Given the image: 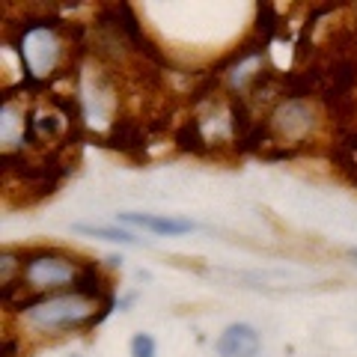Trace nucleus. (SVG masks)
Returning <instances> with one entry per match:
<instances>
[{"label":"nucleus","mask_w":357,"mask_h":357,"mask_svg":"<svg viewBox=\"0 0 357 357\" xmlns=\"http://www.w3.org/2000/svg\"><path fill=\"white\" fill-rule=\"evenodd\" d=\"M98 310V301L89 298L84 292H72V295H51L42 298L36 304L24 307V321L39 331H69V328H84L89 325Z\"/></svg>","instance_id":"nucleus-1"},{"label":"nucleus","mask_w":357,"mask_h":357,"mask_svg":"<svg viewBox=\"0 0 357 357\" xmlns=\"http://www.w3.org/2000/svg\"><path fill=\"white\" fill-rule=\"evenodd\" d=\"M77 274H81V268L57 253H39V256H33V259H27V265H21V280L30 289H39V292L75 283Z\"/></svg>","instance_id":"nucleus-2"},{"label":"nucleus","mask_w":357,"mask_h":357,"mask_svg":"<svg viewBox=\"0 0 357 357\" xmlns=\"http://www.w3.org/2000/svg\"><path fill=\"white\" fill-rule=\"evenodd\" d=\"M21 57H24L30 75H48L57 63V39L45 27H30L21 42Z\"/></svg>","instance_id":"nucleus-3"},{"label":"nucleus","mask_w":357,"mask_h":357,"mask_svg":"<svg viewBox=\"0 0 357 357\" xmlns=\"http://www.w3.org/2000/svg\"><path fill=\"white\" fill-rule=\"evenodd\" d=\"M215 351L218 357H259L262 337L248 321H236V325L223 328V333L215 340Z\"/></svg>","instance_id":"nucleus-4"},{"label":"nucleus","mask_w":357,"mask_h":357,"mask_svg":"<svg viewBox=\"0 0 357 357\" xmlns=\"http://www.w3.org/2000/svg\"><path fill=\"white\" fill-rule=\"evenodd\" d=\"M116 223H128V227H140L155 236H185L194 232L197 223L188 218H173V215H146V211H119Z\"/></svg>","instance_id":"nucleus-5"},{"label":"nucleus","mask_w":357,"mask_h":357,"mask_svg":"<svg viewBox=\"0 0 357 357\" xmlns=\"http://www.w3.org/2000/svg\"><path fill=\"white\" fill-rule=\"evenodd\" d=\"M75 232L81 236H93V238H105V241H116V244H140L137 236H131L128 229H119V227H89V223H75L72 227Z\"/></svg>","instance_id":"nucleus-6"},{"label":"nucleus","mask_w":357,"mask_h":357,"mask_svg":"<svg viewBox=\"0 0 357 357\" xmlns=\"http://www.w3.org/2000/svg\"><path fill=\"white\" fill-rule=\"evenodd\" d=\"M155 351H158V345L149 333H134L131 337V357H155Z\"/></svg>","instance_id":"nucleus-7"},{"label":"nucleus","mask_w":357,"mask_h":357,"mask_svg":"<svg viewBox=\"0 0 357 357\" xmlns=\"http://www.w3.org/2000/svg\"><path fill=\"white\" fill-rule=\"evenodd\" d=\"M349 256H351V259H357V248H351V250H349Z\"/></svg>","instance_id":"nucleus-8"},{"label":"nucleus","mask_w":357,"mask_h":357,"mask_svg":"<svg viewBox=\"0 0 357 357\" xmlns=\"http://www.w3.org/2000/svg\"><path fill=\"white\" fill-rule=\"evenodd\" d=\"M75 357H81V354H75Z\"/></svg>","instance_id":"nucleus-9"}]
</instances>
